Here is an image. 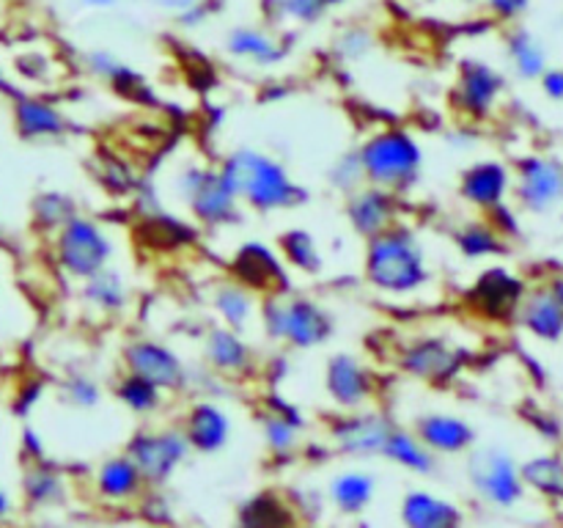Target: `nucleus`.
Instances as JSON below:
<instances>
[{
	"label": "nucleus",
	"instance_id": "18",
	"mask_svg": "<svg viewBox=\"0 0 563 528\" xmlns=\"http://www.w3.org/2000/svg\"><path fill=\"white\" fill-rule=\"evenodd\" d=\"M460 196L478 212H493L495 207L509 201L511 168L500 160H478L467 165L460 176Z\"/></svg>",
	"mask_w": 563,
	"mask_h": 528
},
{
	"label": "nucleus",
	"instance_id": "50",
	"mask_svg": "<svg viewBox=\"0 0 563 528\" xmlns=\"http://www.w3.org/2000/svg\"><path fill=\"white\" fill-rule=\"evenodd\" d=\"M460 3H473V0H460Z\"/></svg>",
	"mask_w": 563,
	"mask_h": 528
},
{
	"label": "nucleus",
	"instance_id": "19",
	"mask_svg": "<svg viewBox=\"0 0 563 528\" xmlns=\"http://www.w3.org/2000/svg\"><path fill=\"white\" fill-rule=\"evenodd\" d=\"M346 220L355 234L372 240L399 223V196L374 185L355 187L346 198Z\"/></svg>",
	"mask_w": 563,
	"mask_h": 528
},
{
	"label": "nucleus",
	"instance_id": "9",
	"mask_svg": "<svg viewBox=\"0 0 563 528\" xmlns=\"http://www.w3.org/2000/svg\"><path fill=\"white\" fill-rule=\"evenodd\" d=\"M526 289L528 280L522 275L511 273L504 264H493V267L482 270L465 289V306L471 308L473 317L484 319V322L511 324Z\"/></svg>",
	"mask_w": 563,
	"mask_h": 528
},
{
	"label": "nucleus",
	"instance_id": "29",
	"mask_svg": "<svg viewBox=\"0 0 563 528\" xmlns=\"http://www.w3.org/2000/svg\"><path fill=\"white\" fill-rule=\"evenodd\" d=\"M209 300H212V308L218 311L220 322L231 330H240V333H245L253 324V319L258 317V297L231 278L220 280L212 289V295H209Z\"/></svg>",
	"mask_w": 563,
	"mask_h": 528
},
{
	"label": "nucleus",
	"instance_id": "30",
	"mask_svg": "<svg viewBox=\"0 0 563 528\" xmlns=\"http://www.w3.org/2000/svg\"><path fill=\"white\" fill-rule=\"evenodd\" d=\"M377 495V479L368 471H339L328 484V498L341 515H361Z\"/></svg>",
	"mask_w": 563,
	"mask_h": 528
},
{
	"label": "nucleus",
	"instance_id": "17",
	"mask_svg": "<svg viewBox=\"0 0 563 528\" xmlns=\"http://www.w3.org/2000/svg\"><path fill=\"white\" fill-rule=\"evenodd\" d=\"M515 324H520L533 339L559 344L563 333V284L561 278L542 280L528 286L515 311Z\"/></svg>",
	"mask_w": 563,
	"mask_h": 528
},
{
	"label": "nucleus",
	"instance_id": "26",
	"mask_svg": "<svg viewBox=\"0 0 563 528\" xmlns=\"http://www.w3.org/2000/svg\"><path fill=\"white\" fill-rule=\"evenodd\" d=\"M225 50H229L234 58L247 61V64L256 66H275L286 58V53H289L286 44L280 42L275 33L256 25L231 28L229 36H225Z\"/></svg>",
	"mask_w": 563,
	"mask_h": 528
},
{
	"label": "nucleus",
	"instance_id": "44",
	"mask_svg": "<svg viewBox=\"0 0 563 528\" xmlns=\"http://www.w3.org/2000/svg\"><path fill=\"white\" fill-rule=\"evenodd\" d=\"M539 86H542L544 97L550 99V102H561L563 99V75L561 69H555V66H548V69L542 72V77H539Z\"/></svg>",
	"mask_w": 563,
	"mask_h": 528
},
{
	"label": "nucleus",
	"instance_id": "40",
	"mask_svg": "<svg viewBox=\"0 0 563 528\" xmlns=\"http://www.w3.org/2000/svg\"><path fill=\"white\" fill-rule=\"evenodd\" d=\"M64 405L77 407V410H93L102 402V385L91 374H71L58 388Z\"/></svg>",
	"mask_w": 563,
	"mask_h": 528
},
{
	"label": "nucleus",
	"instance_id": "14",
	"mask_svg": "<svg viewBox=\"0 0 563 528\" xmlns=\"http://www.w3.org/2000/svg\"><path fill=\"white\" fill-rule=\"evenodd\" d=\"M121 361L126 372L141 374L165 394H176L187 385V363L163 341L146 339V336L130 339L121 350Z\"/></svg>",
	"mask_w": 563,
	"mask_h": 528
},
{
	"label": "nucleus",
	"instance_id": "25",
	"mask_svg": "<svg viewBox=\"0 0 563 528\" xmlns=\"http://www.w3.org/2000/svg\"><path fill=\"white\" fill-rule=\"evenodd\" d=\"M143 487H146V482L126 454L108 457L93 473V490L108 504H130L132 498L143 493Z\"/></svg>",
	"mask_w": 563,
	"mask_h": 528
},
{
	"label": "nucleus",
	"instance_id": "24",
	"mask_svg": "<svg viewBox=\"0 0 563 528\" xmlns=\"http://www.w3.org/2000/svg\"><path fill=\"white\" fill-rule=\"evenodd\" d=\"M401 522L405 528H462L465 515L454 501L429 490H412L401 498Z\"/></svg>",
	"mask_w": 563,
	"mask_h": 528
},
{
	"label": "nucleus",
	"instance_id": "23",
	"mask_svg": "<svg viewBox=\"0 0 563 528\" xmlns=\"http://www.w3.org/2000/svg\"><path fill=\"white\" fill-rule=\"evenodd\" d=\"M302 429H306L302 413L280 396H269L262 410V432L267 449L278 457L295 454L302 443Z\"/></svg>",
	"mask_w": 563,
	"mask_h": 528
},
{
	"label": "nucleus",
	"instance_id": "43",
	"mask_svg": "<svg viewBox=\"0 0 563 528\" xmlns=\"http://www.w3.org/2000/svg\"><path fill=\"white\" fill-rule=\"evenodd\" d=\"M335 50H339L341 58H346V61L363 58V55L372 50V36H368L366 31H346V33H341Z\"/></svg>",
	"mask_w": 563,
	"mask_h": 528
},
{
	"label": "nucleus",
	"instance_id": "38",
	"mask_svg": "<svg viewBox=\"0 0 563 528\" xmlns=\"http://www.w3.org/2000/svg\"><path fill=\"white\" fill-rule=\"evenodd\" d=\"M22 490H25V498L31 504H58L66 495V479L55 468L44 465L42 460H33V465L25 471V479H22Z\"/></svg>",
	"mask_w": 563,
	"mask_h": 528
},
{
	"label": "nucleus",
	"instance_id": "7",
	"mask_svg": "<svg viewBox=\"0 0 563 528\" xmlns=\"http://www.w3.org/2000/svg\"><path fill=\"white\" fill-rule=\"evenodd\" d=\"M176 190L192 218L203 226H225L240 215V201L231 196L220 170L212 165H185L176 179Z\"/></svg>",
	"mask_w": 563,
	"mask_h": 528
},
{
	"label": "nucleus",
	"instance_id": "35",
	"mask_svg": "<svg viewBox=\"0 0 563 528\" xmlns=\"http://www.w3.org/2000/svg\"><path fill=\"white\" fill-rule=\"evenodd\" d=\"M240 526L245 528H297L295 509L280 495L262 493L247 501L240 512Z\"/></svg>",
	"mask_w": 563,
	"mask_h": 528
},
{
	"label": "nucleus",
	"instance_id": "39",
	"mask_svg": "<svg viewBox=\"0 0 563 528\" xmlns=\"http://www.w3.org/2000/svg\"><path fill=\"white\" fill-rule=\"evenodd\" d=\"M75 201H71L69 196H64V193H42V196H36V201H33V220H36V226L42 231H53L55 234V231H58L66 220L75 218Z\"/></svg>",
	"mask_w": 563,
	"mask_h": 528
},
{
	"label": "nucleus",
	"instance_id": "27",
	"mask_svg": "<svg viewBox=\"0 0 563 528\" xmlns=\"http://www.w3.org/2000/svg\"><path fill=\"white\" fill-rule=\"evenodd\" d=\"M82 300L88 308H93L102 317H119L130 306V284L124 280V275L113 267H104L99 273H93L91 278L80 280Z\"/></svg>",
	"mask_w": 563,
	"mask_h": 528
},
{
	"label": "nucleus",
	"instance_id": "1",
	"mask_svg": "<svg viewBox=\"0 0 563 528\" xmlns=\"http://www.w3.org/2000/svg\"><path fill=\"white\" fill-rule=\"evenodd\" d=\"M218 170L240 207H251L256 212H284L302 207L308 198L306 187L291 179L286 165L258 148H236Z\"/></svg>",
	"mask_w": 563,
	"mask_h": 528
},
{
	"label": "nucleus",
	"instance_id": "49",
	"mask_svg": "<svg viewBox=\"0 0 563 528\" xmlns=\"http://www.w3.org/2000/svg\"><path fill=\"white\" fill-rule=\"evenodd\" d=\"M319 3H322L324 9H333V6H341V3H346V0H319Z\"/></svg>",
	"mask_w": 563,
	"mask_h": 528
},
{
	"label": "nucleus",
	"instance_id": "46",
	"mask_svg": "<svg viewBox=\"0 0 563 528\" xmlns=\"http://www.w3.org/2000/svg\"><path fill=\"white\" fill-rule=\"evenodd\" d=\"M159 6H163V9H176V11H185V9H190V6H196L198 0H157Z\"/></svg>",
	"mask_w": 563,
	"mask_h": 528
},
{
	"label": "nucleus",
	"instance_id": "33",
	"mask_svg": "<svg viewBox=\"0 0 563 528\" xmlns=\"http://www.w3.org/2000/svg\"><path fill=\"white\" fill-rule=\"evenodd\" d=\"M383 457L385 460L396 462V465L407 468V471L421 473V476H429V473H434V468H438V457H434L432 451L416 438V432L399 427V424L390 429L388 443H385L383 449Z\"/></svg>",
	"mask_w": 563,
	"mask_h": 528
},
{
	"label": "nucleus",
	"instance_id": "48",
	"mask_svg": "<svg viewBox=\"0 0 563 528\" xmlns=\"http://www.w3.org/2000/svg\"><path fill=\"white\" fill-rule=\"evenodd\" d=\"M80 3L88 6V9H110L115 0H80Z\"/></svg>",
	"mask_w": 563,
	"mask_h": 528
},
{
	"label": "nucleus",
	"instance_id": "10",
	"mask_svg": "<svg viewBox=\"0 0 563 528\" xmlns=\"http://www.w3.org/2000/svg\"><path fill=\"white\" fill-rule=\"evenodd\" d=\"M126 457L135 462L137 473L146 484H165L176 473V468L187 460L190 446L179 427L165 429H137L126 443Z\"/></svg>",
	"mask_w": 563,
	"mask_h": 528
},
{
	"label": "nucleus",
	"instance_id": "36",
	"mask_svg": "<svg viewBox=\"0 0 563 528\" xmlns=\"http://www.w3.org/2000/svg\"><path fill=\"white\" fill-rule=\"evenodd\" d=\"M113 394L115 399H119L126 410L135 413V416H152V413H157L159 407L165 405V391H159L157 385L148 383L146 377L132 372H124L115 380Z\"/></svg>",
	"mask_w": 563,
	"mask_h": 528
},
{
	"label": "nucleus",
	"instance_id": "42",
	"mask_svg": "<svg viewBox=\"0 0 563 528\" xmlns=\"http://www.w3.org/2000/svg\"><path fill=\"white\" fill-rule=\"evenodd\" d=\"M278 11L280 16L311 25V22H317L324 14V6L319 0H278Z\"/></svg>",
	"mask_w": 563,
	"mask_h": 528
},
{
	"label": "nucleus",
	"instance_id": "16",
	"mask_svg": "<svg viewBox=\"0 0 563 528\" xmlns=\"http://www.w3.org/2000/svg\"><path fill=\"white\" fill-rule=\"evenodd\" d=\"M462 363H465V355L440 336H423V339L407 341L405 350L399 352L401 372L429 385H445L460 377Z\"/></svg>",
	"mask_w": 563,
	"mask_h": 528
},
{
	"label": "nucleus",
	"instance_id": "32",
	"mask_svg": "<svg viewBox=\"0 0 563 528\" xmlns=\"http://www.w3.org/2000/svg\"><path fill=\"white\" fill-rule=\"evenodd\" d=\"M456 251L465 258H473V262H482V258H495L509 253V240L498 234V231L489 226L487 218L467 220L460 229L454 231Z\"/></svg>",
	"mask_w": 563,
	"mask_h": 528
},
{
	"label": "nucleus",
	"instance_id": "2",
	"mask_svg": "<svg viewBox=\"0 0 563 528\" xmlns=\"http://www.w3.org/2000/svg\"><path fill=\"white\" fill-rule=\"evenodd\" d=\"M366 242L363 275L374 289L385 295H410L429 284L432 273H429L427 248L410 226L396 223Z\"/></svg>",
	"mask_w": 563,
	"mask_h": 528
},
{
	"label": "nucleus",
	"instance_id": "47",
	"mask_svg": "<svg viewBox=\"0 0 563 528\" xmlns=\"http://www.w3.org/2000/svg\"><path fill=\"white\" fill-rule=\"evenodd\" d=\"M9 515H11V498H9V493H3V490H0V522H3Z\"/></svg>",
	"mask_w": 563,
	"mask_h": 528
},
{
	"label": "nucleus",
	"instance_id": "20",
	"mask_svg": "<svg viewBox=\"0 0 563 528\" xmlns=\"http://www.w3.org/2000/svg\"><path fill=\"white\" fill-rule=\"evenodd\" d=\"M181 435H185L190 451L198 454H214V451L225 449L231 438V418L214 402H192L181 416Z\"/></svg>",
	"mask_w": 563,
	"mask_h": 528
},
{
	"label": "nucleus",
	"instance_id": "41",
	"mask_svg": "<svg viewBox=\"0 0 563 528\" xmlns=\"http://www.w3.org/2000/svg\"><path fill=\"white\" fill-rule=\"evenodd\" d=\"M330 182H333L335 190H344V193H352L355 187L366 185V179H363V170H361V163H357V154H346V157H341L339 163L333 165V170H330Z\"/></svg>",
	"mask_w": 563,
	"mask_h": 528
},
{
	"label": "nucleus",
	"instance_id": "37",
	"mask_svg": "<svg viewBox=\"0 0 563 528\" xmlns=\"http://www.w3.org/2000/svg\"><path fill=\"white\" fill-rule=\"evenodd\" d=\"M520 479L526 490H533L542 498L559 501L563 495V465L559 454L531 457L520 465Z\"/></svg>",
	"mask_w": 563,
	"mask_h": 528
},
{
	"label": "nucleus",
	"instance_id": "12",
	"mask_svg": "<svg viewBox=\"0 0 563 528\" xmlns=\"http://www.w3.org/2000/svg\"><path fill=\"white\" fill-rule=\"evenodd\" d=\"M394 427V418L372 410V407L344 410L330 424V443L346 457H383V449Z\"/></svg>",
	"mask_w": 563,
	"mask_h": 528
},
{
	"label": "nucleus",
	"instance_id": "45",
	"mask_svg": "<svg viewBox=\"0 0 563 528\" xmlns=\"http://www.w3.org/2000/svg\"><path fill=\"white\" fill-rule=\"evenodd\" d=\"M487 6L500 20H517L520 14H526L531 0H487Z\"/></svg>",
	"mask_w": 563,
	"mask_h": 528
},
{
	"label": "nucleus",
	"instance_id": "8",
	"mask_svg": "<svg viewBox=\"0 0 563 528\" xmlns=\"http://www.w3.org/2000/svg\"><path fill=\"white\" fill-rule=\"evenodd\" d=\"M515 209L528 215H550L563 198V165L555 154H526L511 168Z\"/></svg>",
	"mask_w": 563,
	"mask_h": 528
},
{
	"label": "nucleus",
	"instance_id": "3",
	"mask_svg": "<svg viewBox=\"0 0 563 528\" xmlns=\"http://www.w3.org/2000/svg\"><path fill=\"white\" fill-rule=\"evenodd\" d=\"M355 154L366 185L388 190L394 196L412 190L421 179L423 148L418 138L401 127L377 130L361 143Z\"/></svg>",
	"mask_w": 563,
	"mask_h": 528
},
{
	"label": "nucleus",
	"instance_id": "11",
	"mask_svg": "<svg viewBox=\"0 0 563 528\" xmlns=\"http://www.w3.org/2000/svg\"><path fill=\"white\" fill-rule=\"evenodd\" d=\"M229 273L231 280L245 286L256 297H273L291 292L289 267L284 264V258L278 256V251H273V248L258 240L242 242L236 248L229 262Z\"/></svg>",
	"mask_w": 563,
	"mask_h": 528
},
{
	"label": "nucleus",
	"instance_id": "21",
	"mask_svg": "<svg viewBox=\"0 0 563 528\" xmlns=\"http://www.w3.org/2000/svg\"><path fill=\"white\" fill-rule=\"evenodd\" d=\"M203 361L212 372L223 374V377H247L256 369V355H253L251 344L240 330H231L225 324H218L203 339Z\"/></svg>",
	"mask_w": 563,
	"mask_h": 528
},
{
	"label": "nucleus",
	"instance_id": "6",
	"mask_svg": "<svg viewBox=\"0 0 563 528\" xmlns=\"http://www.w3.org/2000/svg\"><path fill=\"white\" fill-rule=\"evenodd\" d=\"M55 258L75 280L91 278L113 262V240L93 218L77 212L53 234Z\"/></svg>",
	"mask_w": 563,
	"mask_h": 528
},
{
	"label": "nucleus",
	"instance_id": "28",
	"mask_svg": "<svg viewBox=\"0 0 563 528\" xmlns=\"http://www.w3.org/2000/svg\"><path fill=\"white\" fill-rule=\"evenodd\" d=\"M14 127L25 141H47L64 135L66 116L44 99L22 97L14 102Z\"/></svg>",
	"mask_w": 563,
	"mask_h": 528
},
{
	"label": "nucleus",
	"instance_id": "13",
	"mask_svg": "<svg viewBox=\"0 0 563 528\" xmlns=\"http://www.w3.org/2000/svg\"><path fill=\"white\" fill-rule=\"evenodd\" d=\"M504 91L506 77L495 66L478 58H465L456 72L454 88H451V102L467 119L484 121L498 108Z\"/></svg>",
	"mask_w": 563,
	"mask_h": 528
},
{
	"label": "nucleus",
	"instance_id": "5",
	"mask_svg": "<svg viewBox=\"0 0 563 528\" xmlns=\"http://www.w3.org/2000/svg\"><path fill=\"white\" fill-rule=\"evenodd\" d=\"M467 454V482L484 504L495 509H515L526 498V484L520 479V462L504 446H471Z\"/></svg>",
	"mask_w": 563,
	"mask_h": 528
},
{
	"label": "nucleus",
	"instance_id": "31",
	"mask_svg": "<svg viewBox=\"0 0 563 528\" xmlns=\"http://www.w3.org/2000/svg\"><path fill=\"white\" fill-rule=\"evenodd\" d=\"M506 53H509V64L517 77L522 80H539L542 72L550 66L548 47L539 36H533L526 28H515L506 42Z\"/></svg>",
	"mask_w": 563,
	"mask_h": 528
},
{
	"label": "nucleus",
	"instance_id": "34",
	"mask_svg": "<svg viewBox=\"0 0 563 528\" xmlns=\"http://www.w3.org/2000/svg\"><path fill=\"white\" fill-rule=\"evenodd\" d=\"M278 256L284 258L286 267L297 270L302 275L322 273L324 256L319 251V242L313 240L311 231L289 229L278 237Z\"/></svg>",
	"mask_w": 563,
	"mask_h": 528
},
{
	"label": "nucleus",
	"instance_id": "15",
	"mask_svg": "<svg viewBox=\"0 0 563 528\" xmlns=\"http://www.w3.org/2000/svg\"><path fill=\"white\" fill-rule=\"evenodd\" d=\"M324 391L339 410H361L377 396V377L357 355L335 352L324 363Z\"/></svg>",
	"mask_w": 563,
	"mask_h": 528
},
{
	"label": "nucleus",
	"instance_id": "22",
	"mask_svg": "<svg viewBox=\"0 0 563 528\" xmlns=\"http://www.w3.org/2000/svg\"><path fill=\"white\" fill-rule=\"evenodd\" d=\"M416 438L438 454H465L471 446H476V429L471 421L454 413H427L412 427Z\"/></svg>",
	"mask_w": 563,
	"mask_h": 528
},
{
	"label": "nucleus",
	"instance_id": "4",
	"mask_svg": "<svg viewBox=\"0 0 563 528\" xmlns=\"http://www.w3.org/2000/svg\"><path fill=\"white\" fill-rule=\"evenodd\" d=\"M256 319L269 341L295 346V350H317L324 341H330L335 330L333 314L322 302L306 295H291V292L262 297Z\"/></svg>",
	"mask_w": 563,
	"mask_h": 528
}]
</instances>
